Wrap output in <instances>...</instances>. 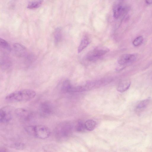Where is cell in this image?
Segmentation results:
<instances>
[{
  "label": "cell",
  "mask_w": 152,
  "mask_h": 152,
  "mask_svg": "<svg viewBox=\"0 0 152 152\" xmlns=\"http://www.w3.org/2000/svg\"><path fill=\"white\" fill-rule=\"evenodd\" d=\"M73 129V125L69 122L64 121L60 123L55 129L56 139L59 142L68 140L72 135Z\"/></svg>",
  "instance_id": "cell-1"
},
{
  "label": "cell",
  "mask_w": 152,
  "mask_h": 152,
  "mask_svg": "<svg viewBox=\"0 0 152 152\" xmlns=\"http://www.w3.org/2000/svg\"><path fill=\"white\" fill-rule=\"evenodd\" d=\"M36 95V92L29 89L19 90L12 92L5 97L7 101L11 102H23L30 100Z\"/></svg>",
  "instance_id": "cell-2"
},
{
  "label": "cell",
  "mask_w": 152,
  "mask_h": 152,
  "mask_svg": "<svg viewBox=\"0 0 152 152\" xmlns=\"http://www.w3.org/2000/svg\"><path fill=\"white\" fill-rule=\"evenodd\" d=\"M25 129L29 134L42 139L47 138L51 134L49 129L42 125L29 126L26 127Z\"/></svg>",
  "instance_id": "cell-3"
},
{
  "label": "cell",
  "mask_w": 152,
  "mask_h": 152,
  "mask_svg": "<svg viewBox=\"0 0 152 152\" xmlns=\"http://www.w3.org/2000/svg\"><path fill=\"white\" fill-rule=\"evenodd\" d=\"M109 50V48L105 47H97L89 52L87 55L86 58L89 61H92L104 55Z\"/></svg>",
  "instance_id": "cell-4"
},
{
  "label": "cell",
  "mask_w": 152,
  "mask_h": 152,
  "mask_svg": "<svg viewBox=\"0 0 152 152\" xmlns=\"http://www.w3.org/2000/svg\"><path fill=\"white\" fill-rule=\"evenodd\" d=\"M40 115L43 118L50 116L53 112V108L52 104L48 102H44L40 105L39 109Z\"/></svg>",
  "instance_id": "cell-5"
},
{
  "label": "cell",
  "mask_w": 152,
  "mask_h": 152,
  "mask_svg": "<svg viewBox=\"0 0 152 152\" xmlns=\"http://www.w3.org/2000/svg\"><path fill=\"white\" fill-rule=\"evenodd\" d=\"M12 117V110L9 106L2 107L0 110V121L1 123H7L10 121Z\"/></svg>",
  "instance_id": "cell-6"
},
{
  "label": "cell",
  "mask_w": 152,
  "mask_h": 152,
  "mask_svg": "<svg viewBox=\"0 0 152 152\" xmlns=\"http://www.w3.org/2000/svg\"><path fill=\"white\" fill-rule=\"evenodd\" d=\"M15 115L20 120L24 121H29L32 118L33 114L30 111L23 108H18L15 111Z\"/></svg>",
  "instance_id": "cell-7"
},
{
  "label": "cell",
  "mask_w": 152,
  "mask_h": 152,
  "mask_svg": "<svg viewBox=\"0 0 152 152\" xmlns=\"http://www.w3.org/2000/svg\"><path fill=\"white\" fill-rule=\"evenodd\" d=\"M136 58V56L135 54H125L119 57L118 62L119 65H124L134 62Z\"/></svg>",
  "instance_id": "cell-8"
},
{
  "label": "cell",
  "mask_w": 152,
  "mask_h": 152,
  "mask_svg": "<svg viewBox=\"0 0 152 152\" xmlns=\"http://www.w3.org/2000/svg\"><path fill=\"white\" fill-rule=\"evenodd\" d=\"M13 48L15 54L19 57H24L27 54V51L26 48L20 44H14Z\"/></svg>",
  "instance_id": "cell-9"
},
{
  "label": "cell",
  "mask_w": 152,
  "mask_h": 152,
  "mask_svg": "<svg viewBox=\"0 0 152 152\" xmlns=\"http://www.w3.org/2000/svg\"><path fill=\"white\" fill-rule=\"evenodd\" d=\"M131 81L129 80H124L118 83L117 87V90L120 92H123L127 91L129 88Z\"/></svg>",
  "instance_id": "cell-10"
},
{
  "label": "cell",
  "mask_w": 152,
  "mask_h": 152,
  "mask_svg": "<svg viewBox=\"0 0 152 152\" xmlns=\"http://www.w3.org/2000/svg\"><path fill=\"white\" fill-rule=\"evenodd\" d=\"M125 8L120 5H116L113 8V16L115 18H118L124 12Z\"/></svg>",
  "instance_id": "cell-11"
},
{
  "label": "cell",
  "mask_w": 152,
  "mask_h": 152,
  "mask_svg": "<svg viewBox=\"0 0 152 152\" xmlns=\"http://www.w3.org/2000/svg\"><path fill=\"white\" fill-rule=\"evenodd\" d=\"M112 80L110 77L103 78L100 80H96V88L105 86L110 83Z\"/></svg>",
  "instance_id": "cell-12"
},
{
  "label": "cell",
  "mask_w": 152,
  "mask_h": 152,
  "mask_svg": "<svg viewBox=\"0 0 152 152\" xmlns=\"http://www.w3.org/2000/svg\"><path fill=\"white\" fill-rule=\"evenodd\" d=\"M150 99H148L142 100L137 105L135 110L137 112H140L145 109L150 102Z\"/></svg>",
  "instance_id": "cell-13"
},
{
  "label": "cell",
  "mask_w": 152,
  "mask_h": 152,
  "mask_svg": "<svg viewBox=\"0 0 152 152\" xmlns=\"http://www.w3.org/2000/svg\"><path fill=\"white\" fill-rule=\"evenodd\" d=\"M43 1V0H31L28 2L27 7L31 9H36L40 6Z\"/></svg>",
  "instance_id": "cell-14"
},
{
  "label": "cell",
  "mask_w": 152,
  "mask_h": 152,
  "mask_svg": "<svg viewBox=\"0 0 152 152\" xmlns=\"http://www.w3.org/2000/svg\"><path fill=\"white\" fill-rule=\"evenodd\" d=\"M89 44V40L88 38L84 37L82 39L78 48L77 53H80L87 47Z\"/></svg>",
  "instance_id": "cell-15"
},
{
  "label": "cell",
  "mask_w": 152,
  "mask_h": 152,
  "mask_svg": "<svg viewBox=\"0 0 152 152\" xmlns=\"http://www.w3.org/2000/svg\"><path fill=\"white\" fill-rule=\"evenodd\" d=\"M62 38L61 29L60 28H56L54 33V39L55 43L58 44L61 41Z\"/></svg>",
  "instance_id": "cell-16"
},
{
  "label": "cell",
  "mask_w": 152,
  "mask_h": 152,
  "mask_svg": "<svg viewBox=\"0 0 152 152\" xmlns=\"http://www.w3.org/2000/svg\"><path fill=\"white\" fill-rule=\"evenodd\" d=\"M86 129L89 131L93 130L96 125V122L92 120H88L85 122Z\"/></svg>",
  "instance_id": "cell-17"
},
{
  "label": "cell",
  "mask_w": 152,
  "mask_h": 152,
  "mask_svg": "<svg viewBox=\"0 0 152 152\" xmlns=\"http://www.w3.org/2000/svg\"><path fill=\"white\" fill-rule=\"evenodd\" d=\"M70 81L69 80H66L63 83L61 87V91L64 93H69V90L72 86Z\"/></svg>",
  "instance_id": "cell-18"
},
{
  "label": "cell",
  "mask_w": 152,
  "mask_h": 152,
  "mask_svg": "<svg viewBox=\"0 0 152 152\" xmlns=\"http://www.w3.org/2000/svg\"><path fill=\"white\" fill-rule=\"evenodd\" d=\"M0 45L2 48L10 51L11 50V48L9 44L3 39L0 38Z\"/></svg>",
  "instance_id": "cell-19"
},
{
  "label": "cell",
  "mask_w": 152,
  "mask_h": 152,
  "mask_svg": "<svg viewBox=\"0 0 152 152\" xmlns=\"http://www.w3.org/2000/svg\"><path fill=\"white\" fill-rule=\"evenodd\" d=\"M10 147L11 148L18 150L24 149L25 145L24 144L21 142H16L11 144Z\"/></svg>",
  "instance_id": "cell-20"
},
{
  "label": "cell",
  "mask_w": 152,
  "mask_h": 152,
  "mask_svg": "<svg viewBox=\"0 0 152 152\" xmlns=\"http://www.w3.org/2000/svg\"><path fill=\"white\" fill-rule=\"evenodd\" d=\"M76 129L78 132H84L86 129L85 123L81 121L78 122L76 126Z\"/></svg>",
  "instance_id": "cell-21"
},
{
  "label": "cell",
  "mask_w": 152,
  "mask_h": 152,
  "mask_svg": "<svg viewBox=\"0 0 152 152\" xmlns=\"http://www.w3.org/2000/svg\"><path fill=\"white\" fill-rule=\"evenodd\" d=\"M143 38L142 36H140L135 39L133 42V44L135 46L140 45L142 42Z\"/></svg>",
  "instance_id": "cell-22"
},
{
  "label": "cell",
  "mask_w": 152,
  "mask_h": 152,
  "mask_svg": "<svg viewBox=\"0 0 152 152\" xmlns=\"http://www.w3.org/2000/svg\"><path fill=\"white\" fill-rule=\"evenodd\" d=\"M145 2L148 4H152V0H145Z\"/></svg>",
  "instance_id": "cell-23"
},
{
  "label": "cell",
  "mask_w": 152,
  "mask_h": 152,
  "mask_svg": "<svg viewBox=\"0 0 152 152\" xmlns=\"http://www.w3.org/2000/svg\"><path fill=\"white\" fill-rule=\"evenodd\" d=\"M0 151H7V150L6 148H1L0 149Z\"/></svg>",
  "instance_id": "cell-24"
}]
</instances>
